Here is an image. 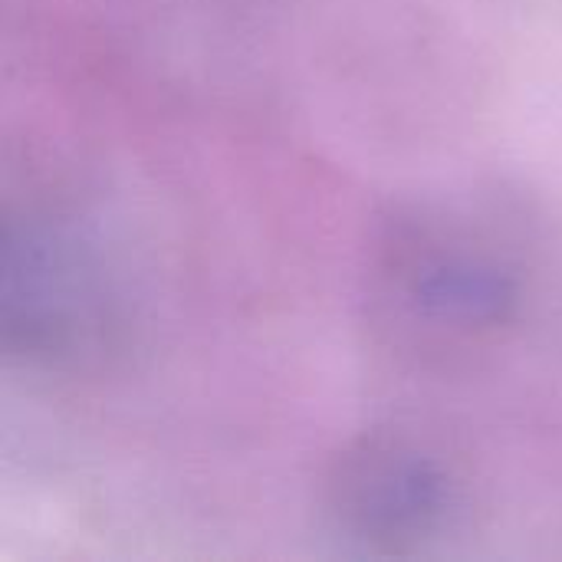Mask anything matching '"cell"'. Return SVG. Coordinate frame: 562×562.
<instances>
[{"mask_svg":"<svg viewBox=\"0 0 562 562\" xmlns=\"http://www.w3.org/2000/svg\"><path fill=\"white\" fill-rule=\"evenodd\" d=\"M520 290L517 244L491 227V217L415 207L379 234L369 326L389 352L461 366L517 319Z\"/></svg>","mask_w":562,"mask_h":562,"instance_id":"1","label":"cell"},{"mask_svg":"<svg viewBox=\"0 0 562 562\" xmlns=\"http://www.w3.org/2000/svg\"><path fill=\"white\" fill-rule=\"evenodd\" d=\"M326 491L352 533L392 547L431 537L454 507L448 468L415 441L385 431L352 438L333 458Z\"/></svg>","mask_w":562,"mask_h":562,"instance_id":"2","label":"cell"}]
</instances>
